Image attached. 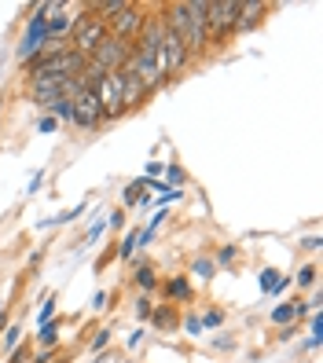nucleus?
Segmentation results:
<instances>
[{
    "label": "nucleus",
    "instance_id": "nucleus-1",
    "mask_svg": "<svg viewBox=\"0 0 323 363\" xmlns=\"http://www.w3.org/2000/svg\"><path fill=\"white\" fill-rule=\"evenodd\" d=\"M158 15L165 30H173L184 40L191 62H202L213 52L206 30V0H169V4H158Z\"/></svg>",
    "mask_w": 323,
    "mask_h": 363
},
{
    "label": "nucleus",
    "instance_id": "nucleus-2",
    "mask_svg": "<svg viewBox=\"0 0 323 363\" xmlns=\"http://www.w3.org/2000/svg\"><path fill=\"white\" fill-rule=\"evenodd\" d=\"M235 15H239V0H206V30L213 48L235 37Z\"/></svg>",
    "mask_w": 323,
    "mask_h": 363
},
{
    "label": "nucleus",
    "instance_id": "nucleus-3",
    "mask_svg": "<svg viewBox=\"0 0 323 363\" xmlns=\"http://www.w3.org/2000/svg\"><path fill=\"white\" fill-rule=\"evenodd\" d=\"M45 15H48V0H40V4L30 8V23H26V33L23 40H18V62H26L40 55V48H45V40H48V26H45Z\"/></svg>",
    "mask_w": 323,
    "mask_h": 363
},
{
    "label": "nucleus",
    "instance_id": "nucleus-4",
    "mask_svg": "<svg viewBox=\"0 0 323 363\" xmlns=\"http://www.w3.org/2000/svg\"><path fill=\"white\" fill-rule=\"evenodd\" d=\"M103 37H106V23H99V18H92V15H77V23H74V30H70V37H67V45H70V52H77V55H84L89 59L99 45H103Z\"/></svg>",
    "mask_w": 323,
    "mask_h": 363
},
{
    "label": "nucleus",
    "instance_id": "nucleus-5",
    "mask_svg": "<svg viewBox=\"0 0 323 363\" xmlns=\"http://www.w3.org/2000/svg\"><path fill=\"white\" fill-rule=\"evenodd\" d=\"M147 11H150V4H133V0H128L111 23H106V33L125 40V45H136V37H140V30L147 23Z\"/></svg>",
    "mask_w": 323,
    "mask_h": 363
},
{
    "label": "nucleus",
    "instance_id": "nucleus-6",
    "mask_svg": "<svg viewBox=\"0 0 323 363\" xmlns=\"http://www.w3.org/2000/svg\"><path fill=\"white\" fill-rule=\"evenodd\" d=\"M89 89L96 92V103H99V111H103V125H111V121H121V118H125L118 74H103V77H96Z\"/></svg>",
    "mask_w": 323,
    "mask_h": 363
},
{
    "label": "nucleus",
    "instance_id": "nucleus-7",
    "mask_svg": "<svg viewBox=\"0 0 323 363\" xmlns=\"http://www.w3.org/2000/svg\"><path fill=\"white\" fill-rule=\"evenodd\" d=\"M77 15H81V4H74V0H48V15H45L48 40H67Z\"/></svg>",
    "mask_w": 323,
    "mask_h": 363
},
{
    "label": "nucleus",
    "instance_id": "nucleus-8",
    "mask_svg": "<svg viewBox=\"0 0 323 363\" xmlns=\"http://www.w3.org/2000/svg\"><path fill=\"white\" fill-rule=\"evenodd\" d=\"M118 84H121V106H125V114H133V111H143V106L155 99L147 92V84L128 70V67H121L118 70Z\"/></svg>",
    "mask_w": 323,
    "mask_h": 363
},
{
    "label": "nucleus",
    "instance_id": "nucleus-9",
    "mask_svg": "<svg viewBox=\"0 0 323 363\" xmlns=\"http://www.w3.org/2000/svg\"><path fill=\"white\" fill-rule=\"evenodd\" d=\"M125 67H128V70H133V74H136V77L147 84V92H150V96H158V92L165 89V84H169L158 62L150 59V55H143V52H136V48H133V55H128V62H125Z\"/></svg>",
    "mask_w": 323,
    "mask_h": 363
},
{
    "label": "nucleus",
    "instance_id": "nucleus-10",
    "mask_svg": "<svg viewBox=\"0 0 323 363\" xmlns=\"http://www.w3.org/2000/svg\"><path fill=\"white\" fill-rule=\"evenodd\" d=\"M70 125H77V129H84V133H96L99 125H103V111H99L92 89H84V92L74 99V118H70Z\"/></svg>",
    "mask_w": 323,
    "mask_h": 363
},
{
    "label": "nucleus",
    "instance_id": "nucleus-11",
    "mask_svg": "<svg viewBox=\"0 0 323 363\" xmlns=\"http://www.w3.org/2000/svg\"><path fill=\"white\" fill-rule=\"evenodd\" d=\"M268 11H272V8L265 4V0H239V15H235V37L261 30L265 18H268Z\"/></svg>",
    "mask_w": 323,
    "mask_h": 363
},
{
    "label": "nucleus",
    "instance_id": "nucleus-12",
    "mask_svg": "<svg viewBox=\"0 0 323 363\" xmlns=\"http://www.w3.org/2000/svg\"><path fill=\"white\" fill-rule=\"evenodd\" d=\"M162 294H165V301L169 305H191V301H195V283H191V275H169V279H162V286H158Z\"/></svg>",
    "mask_w": 323,
    "mask_h": 363
},
{
    "label": "nucleus",
    "instance_id": "nucleus-13",
    "mask_svg": "<svg viewBox=\"0 0 323 363\" xmlns=\"http://www.w3.org/2000/svg\"><path fill=\"white\" fill-rule=\"evenodd\" d=\"M62 84L67 81H59V77H37V81H30V99L45 111L48 103H55L62 96Z\"/></svg>",
    "mask_w": 323,
    "mask_h": 363
},
{
    "label": "nucleus",
    "instance_id": "nucleus-14",
    "mask_svg": "<svg viewBox=\"0 0 323 363\" xmlns=\"http://www.w3.org/2000/svg\"><path fill=\"white\" fill-rule=\"evenodd\" d=\"M305 315H309V305L301 297H294V301H279L268 319H272V327H287V323H301Z\"/></svg>",
    "mask_w": 323,
    "mask_h": 363
},
{
    "label": "nucleus",
    "instance_id": "nucleus-15",
    "mask_svg": "<svg viewBox=\"0 0 323 363\" xmlns=\"http://www.w3.org/2000/svg\"><path fill=\"white\" fill-rule=\"evenodd\" d=\"M180 319H184V312H180L177 305L162 301V305L150 308V319H147V323L155 327V330H180Z\"/></svg>",
    "mask_w": 323,
    "mask_h": 363
},
{
    "label": "nucleus",
    "instance_id": "nucleus-16",
    "mask_svg": "<svg viewBox=\"0 0 323 363\" xmlns=\"http://www.w3.org/2000/svg\"><path fill=\"white\" fill-rule=\"evenodd\" d=\"M125 4H128V0H84L81 11L92 15V18H99V23H111V18H114Z\"/></svg>",
    "mask_w": 323,
    "mask_h": 363
},
{
    "label": "nucleus",
    "instance_id": "nucleus-17",
    "mask_svg": "<svg viewBox=\"0 0 323 363\" xmlns=\"http://www.w3.org/2000/svg\"><path fill=\"white\" fill-rule=\"evenodd\" d=\"M133 279H136V290L140 294H158V286H162V279H158V272H155V264H136V275H133Z\"/></svg>",
    "mask_w": 323,
    "mask_h": 363
},
{
    "label": "nucleus",
    "instance_id": "nucleus-18",
    "mask_svg": "<svg viewBox=\"0 0 323 363\" xmlns=\"http://www.w3.org/2000/svg\"><path fill=\"white\" fill-rule=\"evenodd\" d=\"M59 334H62V319H52V323H45V327H37V345L40 349H55L59 345Z\"/></svg>",
    "mask_w": 323,
    "mask_h": 363
},
{
    "label": "nucleus",
    "instance_id": "nucleus-19",
    "mask_svg": "<svg viewBox=\"0 0 323 363\" xmlns=\"http://www.w3.org/2000/svg\"><path fill=\"white\" fill-rule=\"evenodd\" d=\"M213 275H217V264H213V257H209V253H199V257L191 261V279H202V283H209Z\"/></svg>",
    "mask_w": 323,
    "mask_h": 363
},
{
    "label": "nucleus",
    "instance_id": "nucleus-20",
    "mask_svg": "<svg viewBox=\"0 0 323 363\" xmlns=\"http://www.w3.org/2000/svg\"><path fill=\"white\" fill-rule=\"evenodd\" d=\"M45 114H48V118H55V121H62V125H70V118H74V103H70L67 96H59L55 103H48V106H45Z\"/></svg>",
    "mask_w": 323,
    "mask_h": 363
},
{
    "label": "nucleus",
    "instance_id": "nucleus-21",
    "mask_svg": "<svg viewBox=\"0 0 323 363\" xmlns=\"http://www.w3.org/2000/svg\"><path fill=\"white\" fill-rule=\"evenodd\" d=\"M316 275H319V268L309 261V264L297 268V275H290V283H297V290H312L316 286Z\"/></svg>",
    "mask_w": 323,
    "mask_h": 363
},
{
    "label": "nucleus",
    "instance_id": "nucleus-22",
    "mask_svg": "<svg viewBox=\"0 0 323 363\" xmlns=\"http://www.w3.org/2000/svg\"><path fill=\"white\" fill-rule=\"evenodd\" d=\"M136 242H140V231L136 228H128L125 231V239L114 246V257H121V261H128V257H133V253H136Z\"/></svg>",
    "mask_w": 323,
    "mask_h": 363
},
{
    "label": "nucleus",
    "instance_id": "nucleus-23",
    "mask_svg": "<svg viewBox=\"0 0 323 363\" xmlns=\"http://www.w3.org/2000/svg\"><path fill=\"white\" fill-rule=\"evenodd\" d=\"M147 191V180L140 177V180H133L125 191H121V209H128V206H140V195Z\"/></svg>",
    "mask_w": 323,
    "mask_h": 363
},
{
    "label": "nucleus",
    "instance_id": "nucleus-24",
    "mask_svg": "<svg viewBox=\"0 0 323 363\" xmlns=\"http://www.w3.org/2000/svg\"><path fill=\"white\" fill-rule=\"evenodd\" d=\"M18 345H23V327H18V323H8L4 337H0V349H4V352H15Z\"/></svg>",
    "mask_w": 323,
    "mask_h": 363
},
{
    "label": "nucleus",
    "instance_id": "nucleus-25",
    "mask_svg": "<svg viewBox=\"0 0 323 363\" xmlns=\"http://www.w3.org/2000/svg\"><path fill=\"white\" fill-rule=\"evenodd\" d=\"M224 308H206L202 315H199V323H202V330H217V327H224Z\"/></svg>",
    "mask_w": 323,
    "mask_h": 363
},
{
    "label": "nucleus",
    "instance_id": "nucleus-26",
    "mask_svg": "<svg viewBox=\"0 0 323 363\" xmlns=\"http://www.w3.org/2000/svg\"><path fill=\"white\" fill-rule=\"evenodd\" d=\"M279 279H283V275H279L275 268H265L261 275H257V286H261V294H275L279 290Z\"/></svg>",
    "mask_w": 323,
    "mask_h": 363
},
{
    "label": "nucleus",
    "instance_id": "nucleus-27",
    "mask_svg": "<svg viewBox=\"0 0 323 363\" xmlns=\"http://www.w3.org/2000/svg\"><path fill=\"white\" fill-rule=\"evenodd\" d=\"M84 206H89V202H77V206H70L67 213H59V217H52V220H45V224H40V228H55V224H70V220H77V217H81V213H84Z\"/></svg>",
    "mask_w": 323,
    "mask_h": 363
},
{
    "label": "nucleus",
    "instance_id": "nucleus-28",
    "mask_svg": "<svg viewBox=\"0 0 323 363\" xmlns=\"http://www.w3.org/2000/svg\"><path fill=\"white\" fill-rule=\"evenodd\" d=\"M52 319H55V294H48L45 301H40V308H37V327L52 323Z\"/></svg>",
    "mask_w": 323,
    "mask_h": 363
},
{
    "label": "nucleus",
    "instance_id": "nucleus-29",
    "mask_svg": "<svg viewBox=\"0 0 323 363\" xmlns=\"http://www.w3.org/2000/svg\"><path fill=\"white\" fill-rule=\"evenodd\" d=\"M165 184H169V187H184V169H180L177 162L165 165Z\"/></svg>",
    "mask_w": 323,
    "mask_h": 363
},
{
    "label": "nucleus",
    "instance_id": "nucleus-30",
    "mask_svg": "<svg viewBox=\"0 0 323 363\" xmlns=\"http://www.w3.org/2000/svg\"><path fill=\"white\" fill-rule=\"evenodd\" d=\"M235 257H239V246H221L217 250V257H213V264H235Z\"/></svg>",
    "mask_w": 323,
    "mask_h": 363
},
{
    "label": "nucleus",
    "instance_id": "nucleus-31",
    "mask_svg": "<svg viewBox=\"0 0 323 363\" xmlns=\"http://www.w3.org/2000/svg\"><path fill=\"white\" fill-rule=\"evenodd\" d=\"M150 308H155V301H150L147 294H140L136 297V319H140V323H147V319H150Z\"/></svg>",
    "mask_w": 323,
    "mask_h": 363
},
{
    "label": "nucleus",
    "instance_id": "nucleus-32",
    "mask_svg": "<svg viewBox=\"0 0 323 363\" xmlns=\"http://www.w3.org/2000/svg\"><path fill=\"white\" fill-rule=\"evenodd\" d=\"M111 337H114V334L106 330V327H103V330H96V334H92V352H103L106 345H111Z\"/></svg>",
    "mask_w": 323,
    "mask_h": 363
},
{
    "label": "nucleus",
    "instance_id": "nucleus-33",
    "mask_svg": "<svg viewBox=\"0 0 323 363\" xmlns=\"http://www.w3.org/2000/svg\"><path fill=\"white\" fill-rule=\"evenodd\" d=\"M162 173H165L162 162H147V165H143V180H158Z\"/></svg>",
    "mask_w": 323,
    "mask_h": 363
},
{
    "label": "nucleus",
    "instance_id": "nucleus-34",
    "mask_svg": "<svg viewBox=\"0 0 323 363\" xmlns=\"http://www.w3.org/2000/svg\"><path fill=\"white\" fill-rule=\"evenodd\" d=\"M8 363H30V345H26V341L15 352H8Z\"/></svg>",
    "mask_w": 323,
    "mask_h": 363
},
{
    "label": "nucleus",
    "instance_id": "nucleus-35",
    "mask_svg": "<svg viewBox=\"0 0 323 363\" xmlns=\"http://www.w3.org/2000/svg\"><path fill=\"white\" fill-rule=\"evenodd\" d=\"M165 220H169V209H158V213H155V217H150V220H147V231H150V235H155V231H158V228H162Z\"/></svg>",
    "mask_w": 323,
    "mask_h": 363
},
{
    "label": "nucleus",
    "instance_id": "nucleus-36",
    "mask_svg": "<svg viewBox=\"0 0 323 363\" xmlns=\"http://www.w3.org/2000/svg\"><path fill=\"white\" fill-rule=\"evenodd\" d=\"M106 228H111V231H121V228H125V209H114L111 217H106Z\"/></svg>",
    "mask_w": 323,
    "mask_h": 363
},
{
    "label": "nucleus",
    "instance_id": "nucleus-37",
    "mask_svg": "<svg viewBox=\"0 0 323 363\" xmlns=\"http://www.w3.org/2000/svg\"><path fill=\"white\" fill-rule=\"evenodd\" d=\"M180 323H184V330H187L191 337H195V334H202V323H199V315H184Z\"/></svg>",
    "mask_w": 323,
    "mask_h": 363
},
{
    "label": "nucleus",
    "instance_id": "nucleus-38",
    "mask_svg": "<svg viewBox=\"0 0 323 363\" xmlns=\"http://www.w3.org/2000/svg\"><path fill=\"white\" fill-rule=\"evenodd\" d=\"M177 199H184V191H180V187H165L162 195H158V202H162V206H165V202H177Z\"/></svg>",
    "mask_w": 323,
    "mask_h": 363
},
{
    "label": "nucleus",
    "instance_id": "nucleus-39",
    "mask_svg": "<svg viewBox=\"0 0 323 363\" xmlns=\"http://www.w3.org/2000/svg\"><path fill=\"white\" fill-rule=\"evenodd\" d=\"M55 356H59V349H40L30 363H55Z\"/></svg>",
    "mask_w": 323,
    "mask_h": 363
},
{
    "label": "nucleus",
    "instance_id": "nucleus-40",
    "mask_svg": "<svg viewBox=\"0 0 323 363\" xmlns=\"http://www.w3.org/2000/svg\"><path fill=\"white\" fill-rule=\"evenodd\" d=\"M55 129H59V121H55V118H48V114L37 121V133H55Z\"/></svg>",
    "mask_w": 323,
    "mask_h": 363
},
{
    "label": "nucleus",
    "instance_id": "nucleus-41",
    "mask_svg": "<svg viewBox=\"0 0 323 363\" xmlns=\"http://www.w3.org/2000/svg\"><path fill=\"white\" fill-rule=\"evenodd\" d=\"M297 250H305V253H316V250H319V239H316V235H309V239H301V242H297Z\"/></svg>",
    "mask_w": 323,
    "mask_h": 363
},
{
    "label": "nucleus",
    "instance_id": "nucleus-42",
    "mask_svg": "<svg viewBox=\"0 0 323 363\" xmlns=\"http://www.w3.org/2000/svg\"><path fill=\"white\" fill-rule=\"evenodd\" d=\"M40 184H45V173H33V180L26 184V195H33V191H40Z\"/></svg>",
    "mask_w": 323,
    "mask_h": 363
},
{
    "label": "nucleus",
    "instance_id": "nucleus-43",
    "mask_svg": "<svg viewBox=\"0 0 323 363\" xmlns=\"http://www.w3.org/2000/svg\"><path fill=\"white\" fill-rule=\"evenodd\" d=\"M103 305H106V294H103V290L92 294V312H103Z\"/></svg>",
    "mask_w": 323,
    "mask_h": 363
},
{
    "label": "nucleus",
    "instance_id": "nucleus-44",
    "mask_svg": "<svg viewBox=\"0 0 323 363\" xmlns=\"http://www.w3.org/2000/svg\"><path fill=\"white\" fill-rule=\"evenodd\" d=\"M4 330H8V308L0 312V334H4Z\"/></svg>",
    "mask_w": 323,
    "mask_h": 363
},
{
    "label": "nucleus",
    "instance_id": "nucleus-45",
    "mask_svg": "<svg viewBox=\"0 0 323 363\" xmlns=\"http://www.w3.org/2000/svg\"><path fill=\"white\" fill-rule=\"evenodd\" d=\"M4 308H8V305H4V301H0V312H4Z\"/></svg>",
    "mask_w": 323,
    "mask_h": 363
},
{
    "label": "nucleus",
    "instance_id": "nucleus-46",
    "mask_svg": "<svg viewBox=\"0 0 323 363\" xmlns=\"http://www.w3.org/2000/svg\"><path fill=\"white\" fill-rule=\"evenodd\" d=\"M0 111H4V99H0Z\"/></svg>",
    "mask_w": 323,
    "mask_h": 363
}]
</instances>
